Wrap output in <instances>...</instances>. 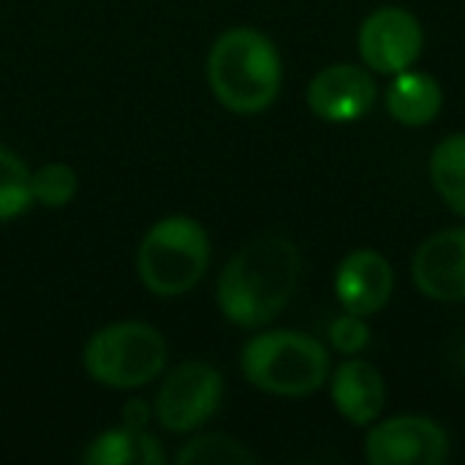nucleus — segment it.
Listing matches in <instances>:
<instances>
[{
	"label": "nucleus",
	"instance_id": "nucleus-1",
	"mask_svg": "<svg viewBox=\"0 0 465 465\" xmlns=\"http://www.w3.org/2000/svg\"><path fill=\"white\" fill-rule=\"evenodd\" d=\"M302 272L300 251L286 237H259L240 248L218 275L215 302L242 330L267 327L292 302Z\"/></svg>",
	"mask_w": 465,
	"mask_h": 465
},
{
	"label": "nucleus",
	"instance_id": "nucleus-3",
	"mask_svg": "<svg viewBox=\"0 0 465 465\" xmlns=\"http://www.w3.org/2000/svg\"><path fill=\"white\" fill-rule=\"evenodd\" d=\"M210 234L191 215H166L155 221L136 251L142 286L163 300L188 294L210 267Z\"/></svg>",
	"mask_w": 465,
	"mask_h": 465
},
{
	"label": "nucleus",
	"instance_id": "nucleus-2",
	"mask_svg": "<svg viewBox=\"0 0 465 465\" xmlns=\"http://www.w3.org/2000/svg\"><path fill=\"white\" fill-rule=\"evenodd\" d=\"M283 63L275 44L256 27L223 30L207 54V84L234 114H259L281 93Z\"/></svg>",
	"mask_w": 465,
	"mask_h": 465
},
{
	"label": "nucleus",
	"instance_id": "nucleus-6",
	"mask_svg": "<svg viewBox=\"0 0 465 465\" xmlns=\"http://www.w3.org/2000/svg\"><path fill=\"white\" fill-rule=\"evenodd\" d=\"M221 371L207 360H188L169 371L166 379L161 381L153 401V417L166 433L185 436L210 422L213 414L221 409Z\"/></svg>",
	"mask_w": 465,
	"mask_h": 465
},
{
	"label": "nucleus",
	"instance_id": "nucleus-17",
	"mask_svg": "<svg viewBox=\"0 0 465 465\" xmlns=\"http://www.w3.org/2000/svg\"><path fill=\"white\" fill-rule=\"evenodd\" d=\"M180 465H251L256 458L242 441L223 433H204L188 439L174 455Z\"/></svg>",
	"mask_w": 465,
	"mask_h": 465
},
{
	"label": "nucleus",
	"instance_id": "nucleus-18",
	"mask_svg": "<svg viewBox=\"0 0 465 465\" xmlns=\"http://www.w3.org/2000/svg\"><path fill=\"white\" fill-rule=\"evenodd\" d=\"M30 188H33V204H41L46 210H63L79 193V174L74 172V166L63 161H49L33 169Z\"/></svg>",
	"mask_w": 465,
	"mask_h": 465
},
{
	"label": "nucleus",
	"instance_id": "nucleus-20",
	"mask_svg": "<svg viewBox=\"0 0 465 465\" xmlns=\"http://www.w3.org/2000/svg\"><path fill=\"white\" fill-rule=\"evenodd\" d=\"M150 420H153V406L144 403L142 398L128 401V403L123 406V411H120V422H123L125 428H131V430H147Z\"/></svg>",
	"mask_w": 465,
	"mask_h": 465
},
{
	"label": "nucleus",
	"instance_id": "nucleus-16",
	"mask_svg": "<svg viewBox=\"0 0 465 465\" xmlns=\"http://www.w3.org/2000/svg\"><path fill=\"white\" fill-rule=\"evenodd\" d=\"M33 169L0 144V221H14L33 207Z\"/></svg>",
	"mask_w": 465,
	"mask_h": 465
},
{
	"label": "nucleus",
	"instance_id": "nucleus-4",
	"mask_svg": "<svg viewBox=\"0 0 465 465\" xmlns=\"http://www.w3.org/2000/svg\"><path fill=\"white\" fill-rule=\"evenodd\" d=\"M245 381L267 395L305 398L330 376L327 349L294 330H267L253 335L240 354Z\"/></svg>",
	"mask_w": 465,
	"mask_h": 465
},
{
	"label": "nucleus",
	"instance_id": "nucleus-5",
	"mask_svg": "<svg viewBox=\"0 0 465 465\" xmlns=\"http://www.w3.org/2000/svg\"><path fill=\"white\" fill-rule=\"evenodd\" d=\"M169 346L147 322H112L90 335L82 351L84 373L106 390L131 392L163 376Z\"/></svg>",
	"mask_w": 465,
	"mask_h": 465
},
{
	"label": "nucleus",
	"instance_id": "nucleus-13",
	"mask_svg": "<svg viewBox=\"0 0 465 465\" xmlns=\"http://www.w3.org/2000/svg\"><path fill=\"white\" fill-rule=\"evenodd\" d=\"M444 104L441 84L425 71H401L387 87V112L392 120L420 128L439 117Z\"/></svg>",
	"mask_w": 465,
	"mask_h": 465
},
{
	"label": "nucleus",
	"instance_id": "nucleus-15",
	"mask_svg": "<svg viewBox=\"0 0 465 465\" xmlns=\"http://www.w3.org/2000/svg\"><path fill=\"white\" fill-rule=\"evenodd\" d=\"M430 180L439 196L465 218V134L447 136L430 155Z\"/></svg>",
	"mask_w": 465,
	"mask_h": 465
},
{
	"label": "nucleus",
	"instance_id": "nucleus-7",
	"mask_svg": "<svg viewBox=\"0 0 465 465\" xmlns=\"http://www.w3.org/2000/svg\"><path fill=\"white\" fill-rule=\"evenodd\" d=\"M425 33L420 19L398 5L373 11L357 35L360 57L373 74H401L411 68L422 52Z\"/></svg>",
	"mask_w": 465,
	"mask_h": 465
},
{
	"label": "nucleus",
	"instance_id": "nucleus-12",
	"mask_svg": "<svg viewBox=\"0 0 465 465\" xmlns=\"http://www.w3.org/2000/svg\"><path fill=\"white\" fill-rule=\"evenodd\" d=\"M384 379L365 360H346L332 376V403L357 428L371 425L384 411Z\"/></svg>",
	"mask_w": 465,
	"mask_h": 465
},
{
	"label": "nucleus",
	"instance_id": "nucleus-21",
	"mask_svg": "<svg viewBox=\"0 0 465 465\" xmlns=\"http://www.w3.org/2000/svg\"><path fill=\"white\" fill-rule=\"evenodd\" d=\"M458 362H460V368H463V373H465V338H463V343H460V351H458Z\"/></svg>",
	"mask_w": 465,
	"mask_h": 465
},
{
	"label": "nucleus",
	"instance_id": "nucleus-8",
	"mask_svg": "<svg viewBox=\"0 0 465 465\" xmlns=\"http://www.w3.org/2000/svg\"><path fill=\"white\" fill-rule=\"evenodd\" d=\"M450 455L444 428L428 417H392L365 439V458L373 465H441Z\"/></svg>",
	"mask_w": 465,
	"mask_h": 465
},
{
	"label": "nucleus",
	"instance_id": "nucleus-14",
	"mask_svg": "<svg viewBox=\"0 0 465 465\" xmlns=\"http://www.w3.org/2000/svg\"><path fill=\"white\" fill-rule=\"evenodd\" d=\"M82 463L87 465H163L166 455L161 450V441L150 436L147 430H131L125 425L104 430L95 436L84 452Z\"/></svg>",
	"mask_w": 465,
	"mask_h": 465
},
{
	"label": "nucleus",
	"instance_id": "nucleus-11",
	"mask_svg": "<svg viewBox=\"0 0 465 465\" xmlns=\"http://www.w3.org/2000/svg\"><path fill=\"white\" fill-rule=\"evenodd\" d=\"M392 286L395 275L390 262L368 248L349 253L335 272V294L343 311L362 319L379 313L390 302Z\"/></svg>",
	"mask_w": 465,
	"mask_h": 465
},
{
	"label": "nucleus",
	"instance_id": "nucleus-10",
	"mask_svg": "<svg viewBox=\"0 0 465 465\" xmlns=\"http://www.w3.org/2000/svg\"><path fill=\"white\" fill-rule=\"evenodd\" d=\"M417 289L439 302L465 300V229H447L425 240L414 256Z\"/></svg>",
	"mask_w": 465,
	"mask_h": 465
},
{
	"label": "nucleus",
	"instance_id": "nucleus-19",
	"mask_svg": "<svg viewBox=\"0 0 465 465\" xmlns=\"http://www.w3.org/2000/svg\"><path fill=\"white\" fill-rule=\"evenodd\" d=\"M368 341H371V330H368V324H365L362 316L343 313V316H338V319L330 324V343H332L341 354H346V357L360 354V351L368 346Z\"/></svg>",
	"mask_w": 465,
	"mask_h": 465
},
{
	"label": "nucleus",
	"instance_id": "nucleus-9",
	"mask_svg": "<svg viewBox=\"0 0 465 465\" xmlns=\"http://www.w3.org/2000/svg\"><path fill=\"white\" fill-rule=\"evenodd\" d=\"M379 95L371 68L335 63L319 71L308 84V106L324 123H354L365 117Z\"/></svg>",
	"mask_w": 465,
	"mask_h": 465
}]
</instances>
